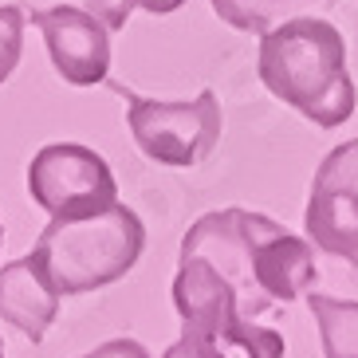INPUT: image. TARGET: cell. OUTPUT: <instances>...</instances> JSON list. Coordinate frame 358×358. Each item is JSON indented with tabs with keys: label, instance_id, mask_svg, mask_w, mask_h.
Listing matches in <instances>:
<instances>
[{
	"label": "cell",
	"instance_id": "obj_18",
	"mask_svg": "<svg viewBox=\"0 0 358 358\" xmlns=\"http://www.w3.org/2000/svg\"><path fill=\"white\" fill-rule=\"evenodd\" d=\"M0 244H4V224H0Z\"/></svg>",
	"mask_w": 358,
	"mask_h": 358
},
{
	"label": "cell",
	"instance_id": "obj_15",
	"mask_svg": "<svg viewBox=\"0 0 358 358\" xmlns=\"http://www.w3.org/2000/svg\"><path fill=\"white\" fill-rule=\"evenodd\" d=\"M162 358H217V355H213V347L205 343V338H197L193 331H181V338L169 343Z\"/></svg>",
	"mask_w": 358,
	"mask_h": 358
},
{
	"label": "cell",
	"instance_id": "obj_7",
	"mask_svg": "<svg viewBox=\"0 0 358 358\" xmlns=\"http://www.w3.org/2000/svg\"><path fill=\"white\" fill-rule=\"evenodd\" d=\"M303 232L319 252L358 268V138L338 142L319 162L307 193Z\"/></svg>",
	"mask_w": 358,
	"mask_h": 358
},
{
	"label": "cell",
	"instance_id": "obj_10",
	"mask_svg": "<svg viewBox=\"0 0 358 358\" xmlns=\"http://www.w3.org/2000/svg\"><path fill=\"white\" fill-rule=\"evenodd\" d=\"M307 307L315 315L323 358H358V299H335L311 287Z\"/></svg>",
	"mask_w": 358,
	"mask_h": 358
},
{
	"label": "cell",
	"instance_id": "obj_1",
	"mask_svg": "<svg viewBox=\"0 0 358 358\" xmlns=\"http://www.w3.org/2000/svg\"><path fill=\"white\" fill-rule=\"evenodd\" d=\"M181 256H205L229 280L248 319L268 315L280 303L307 299V292L319 284L315 244L241 205L197 217L181 236Z\"/></svg>",
	"mask_w": 358,
	"mask_h": 358
},
{
	"label": "cell",
	"instance_id": "obj_3",
	"mask_svg": "<svg viewBox=\"0 0 358 358\" xmlns=\"http://www.w3.org/2000/svg\"><path fill=\"white\" fill-rule=\"evenodd\" d=\"M142 252L146 224L127 205H110L91 217H52L32 248L48 284L64 299L127 280Z\"/></svg>",
	"mask_w": 358,
	"mask_h": 358
},
{
	"label": "cell",
	"instance_id": "obj_11",
	"mask_svg": "<svg viewBox=\"0 0 358 358\" xmlns=\"http://www.w3.org/2000/svg\"><path fill=\"white\" fill-rule=\"evenodd\" d=\"M209 4L229 28L248 36H268L284 12V0H209Z\"/></svg>",
	"mask_w": 358,
	"mask_h": 358
},
{
	"label": "cell",
	"instance_id": "obj_12",
	"mask_svg": "<svg viewBox=\"0 0 358 358\" xmlns=\"http://www.w3.org/2000/svg\"><path fill=\"white\" fill-rule=\"evenodd\" d=\"M24 16L16 4H0V87L12 79V71L20 67V55H24Z\"/></svg>",
	"mask_w": 358,
	"mask_h": 358
},
{
	"label": "cell",
	"instance_id": "obj_5",
	"mask_svg": "<svg viewBox=\"0 0 358 358\" xmlns=\"http://www.w3.org/2000/svg\"><path fill=\"white\" fill-rule=\"evenodd\" d=\"M110 87L127 103V127L134 146L158 166H173V169L201 166L221 142L224 115L209 87L193 99H181V103L146 99L138 91H127L122 83H110Z\"/></svg>",
	"mask_w": 358,
	"mask_h": 358
},
{
	"label": "cell",
	"instance_id": "obj_6",
	"mask_svg": "<svg viewBox=\"0 0 358 358\" xmlns=\"http://www.w3.org/2000/svg\"><path fill=\"white\" fill-rule=\"evenodd\" d=\"M28 193L48 217H91L118 205V181L83 142H48L28 162Z\"/></svg>",
	"mask_w": 358,
	"mask_h": 358
},
{
	"label": "cell",
	"instance_id": "obj_17",
	"mask_svg": "<svg viewBox=\"0 0 358 358\" xmlns=\"http://www.w3.org/2000/svg\"><path fill=\"white\" fill-rule=\"evenodd\" d=\"M0 358H4V338H0Z\"/></svg>",
	"mask_w": 358,
	"mask_h": 358
},
{
	"label": "cell",
	"instance_id": "obj_9",
	"mask_svg": "<svg viewBox=\"0 0 358 358\" xmlns=\"http://www.w3.org/2000/svg\"><path fill=\"white\" fill-rule=\"evenodd\" d=\"M59 299L64 295L48 284L32 252L0 268V323L16 327L24 338L43 343V335L59 315Z\"/></svg>",
	"mask_w": 358,
	"mask_h": 358
},
{
	"label": "cell",
	"instance_id": "obj_4",
	"mask_svg": "<svg viewBox=\"0 0 358 358\" xmlns=\"http://www.w3.org/2000/svg\"><path fill=\"white\" fill-rule=\"evenodd\" d=\"M173 307L181 315V331L205 338L217 358H284L287 343L272 327H256L236 303L217 268L205 256H178L173 275Z\"/></svg>",
	"mask_w": 358,
	"mask_h": 358
},
{
	"label": "cell",
	"instance_id": "obj_8",
	"mask_svg": "<svg viewBox=\"0 0 358 358\" xmlns=\"http://www.w3.org/2000/svg\"><path fill=\"white\" fill-rule=\"evenodd\" d=\"M32 28H40L48 43V59L67 87H99L110 75V28L95 12L75 4L36 8Z\"/></svg>",
	"mask_w": 358,
	"mask_h": 358
},
{
	"label": "cell",
	"instance_id": "obj_14",
	"mask_svg": "<svg viewBox=\"0 0 358 358\" xmlns=\"http://www.w3.org/2000/svg\"><path fill=\"white\" fill-rule=\"evenodd\" d=\"M79 358H150V350L138 338H106L103 347H95L91 355H79Z\"/></svg>",
	"mask_w": 358,
	"mask_h": 358
},
{
	"label": "cell",
	"instance_id": "obj_13",
	"mask_svg": "<svg viewBox=\"0 0 358 358\" xmlns=\"http://www.w3.org/2000/svg\"><path fill=\"white\" fill-rule=\"evenodd\" d=\"M83 8L95 12L99 20L110 28V32H122V28H127V20L134 16L138 0H83Z\"/></svg>",
	"mask_w": 358,
	"mask_h": 358
},
{
	"label": "cell",
	"instance_id": "obj_2",
	"mask_svg": "<svg viewBox=\"0 0 358 358\" xmlns=\"http://www.w3.org/2000/svg\"><path fill=\"white\" fill-rule=\"evenodd\" d=\"M256 75L319 130H335L355 115L358 91L347 67V40L323 16H292L260 36Z\"/></svg>",
	"mask_w": 358,
	"mask_h": 358
},
{
	"label": "cell",
	"instance_id": "obj_16",
	"mask_svg": "<svg viewBox=\"0 0 358 358\" xmlns=\"http://www.w3.org/2000/svg\"><path fill=\"white\" fill-rule=\"evenodd\" d=\"M185 0H138V8L150 12V16H169V12H178Z\"/></svg>",
	"mask_w": 358,
	"mask_h": 358
}]
</instances>
